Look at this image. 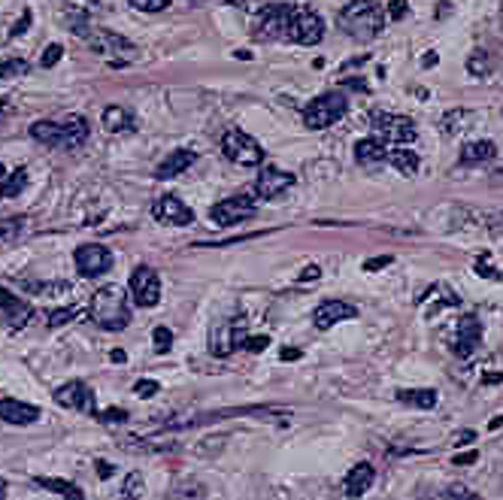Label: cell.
I'll return each mask as SVG.
<instances>
[{"instance_id": "obj_1", "label": "cell", "mask_w": 503, "mask_h": 500, "mask_svg": "<svg viewBox=\"0 0 503 500\" xmlns=\"http://www.w3.org/2000/svg\"><path fill=\"white\" fill-rule=\"evenodd\" d=\"M91 322L103 331H124L131 324V303L122 285H103L91 294Z\"/></svg>"}, {"instance_id": "obj_2", "label": "cell", "mask_w": 503, "mask_h": 500, "mask_svg": "<svg viewBox=\"0 0 503 500\" xmlns=\"http://www.w3.org/2000/svg\"><path fill=\"white\" fill-rule=\"evenodd\" d=\"M337 22L349 37L355 40H376V37L382 34L385 27V9L379 0H352L349 6L340 9V15H337Z\"/></svg>"}, {"instance_id": "obj_3", "label": "cell", "mask_w": 503, "mask_h": 500, "mask_svg": "<svg viewBox=\"0 0 503 500\" xmlns=\"http://www.w3.org/2000/svg\"><path fill=\"white\" fill-rule=\"evenodd\" d=\"M346 112H349V98L343 91H327L303 107V124L309 131H325L340 121Z\"/></svg>"}, {"instance_id": "obj_4", "label": "cell", "mask_w": 503, "mask_h": 500, "mask_svg": "<svg viewBox=\"0 0 503 500\" xmlns=\"http://www.w3.org/2000/svg\"><path fill=\"white\" fill-rule=\"evenodd\" d=\"M292 4H267L258 9L255 22H252V34L255 40H264V43H273V40H288V25H292V15H294Z\"/></svg>"}, {"instance_id": "obj_5", "label": "cell", "mask_w": 503, "mask_h": 500, "mask_svg": "<svg viewBox=\"0 0 503 500\" xmlns=\"http://www.w3.org/2000/svg\"><path fill=\"white\" fill-rule=\"evenodd\" d=\"M221 152L228 155V161H234L240 167H258L264 161V149L255 137H249L240 128H228L221 137Z\"/></svg>"}, {"instance_id": "obj_6", "label": "cell", "mask_w": 503, "mask_h": 500, "mask_svg": "<svg viewBox=\"0 0 503 500\" xmlns=\"http://www.w3.org/2000/svg\"><path fill=\"white\" fill-rule=\"evenodd\" d=\"M85 43L91 46L98 55H106V58H115V64H124V61H131L133 52H137V46H133L131 40H124V37L119 34H112V31H106V27H89L82 37Z\"/></svg>"}, {"instance_id": "obj_7", "label": "cell", "mask_w": 503, "mask_h": 500, "mask_svg": "<svg viewBox=\"0 0 503 500\" xmlns=\"http://www.w3.org/2000/svg\"><path fill=\"white\" fill-rule=\"evenodd\" d=\"M370 124L373 131H379L385 140L394 143V146H400V143H410L415 140V124L412 119H406V115H394V112H385V110H373L370 112Z\"/></svg>"}, {"instance_id": "obj_8", "label": "cell", "mask_w": 503, "mask_h": 500, "mask_svg": "<svg viewBox=\"0 0 503 500\" xmlns=\"http://www.w3.org/2000/svg\"><path fill=\"white\" fill-rule=\"evenodd\" d=\"M131 301L149 310V306H158L161 301V276L158 270H152L149 264H140L137 270L131 273Z\"/></svg>"}, {"instance_id": "obj_9", "label": "cell", "mask_w": 503, "mask_h": 500, "mask_svg": "<svg viewBox=\"0 0 503 500\" xmlns=\"http://www.w3.org/2000/svg\"><path fill=\"white\" fill-rule=\"evenodd\" d=\"M252 216H255V197H249V195H234V197L221 200V204H216L209 209L212 225H218V228L240 225V222H246V218H252Z\"/></svg>"}, {"instance_id": "obj_10", "label": "cell", "mask_w": 503, "mask_h": 500, "mask_svg": "<svg viewBox=\"0 0 503 500\" xmlns=\"http://www.w3.org/2000/svg\"><path fill=\"white\" fill-rule=\"evenodd\" d=\"M73 261H76V270H79V276L98 279V276H103L112 267V252L106 246H100V243H85V246H79L73 252Z\"/></svg>"}, {"instance_id": "obj_11", "label": "cell", "mask_w": 503, "mask_h": 500, "mask_svg": "<svg viewBox=\"0 0 503 500\" xmlns=\"http://www.w3.org/2000/svg\"><path fill=\"white\" fill-rule=\"evenodd\" d=\"M55 403L64 409L73 412H89V416H98V407H94V391L85 386L82 379H70L64 382L61 388H55Z\"/></svg>"}, {"instance_id": "obj_12", "label": "cell", "mask_w": 503, "mask_h": 500, "mask_svg": "<svg viewBox=\"0 0 503 500\" xmlns=\"http://www.w3.org/2000/svg\"><path fill=\"white\" fill-rule=\"evenodd\" d=\"M322 37H325L322 15L309 13V9H294L292 25H288V40L301 43V46H315V43H322Z\"/></svg>"}, {"instance_id": "obj_13", "label": "cell", "mask_w": 503, "mask_h": 500, "mask_svg": "<svg viewBox=\"0 0 503 500\" xmlns=\"http://www.w3.org/2000/svg\"><path fill=\"white\" fill-rule=\"evenodd\" d=\"M152 216H155V222L170 225V228H185V225L195 222L191 206L182 204L176 195H164V197L155 200V204H152Z\"/></svg>"}, {"instance_id": "obj_14", "label": "cell", "mask_w": 503, "mask_h": 500, "mask_svg": "<svg viewBox=\"0 0 503 500\" xmlns=\"http://www.w3.org/2000/svg\"><path fill=\"white\" fill-rule=\"evenodd\" d=\"M294 173L288 170H279V167H264L258 173V182H255V195L264 197V200H276L282 197L288 188H294Z\"/></svg>"}, {"instance_id": "obj_15", "label": "cell", "mask_w": 503, "mask_h": 500, "mask_svg": "<svg viewBox=\"0 0 503 500\" xmlns=\"http://www.w3.org/2000/svg\"><path fill=\"white\" fill-rule=\"evenodd\" d=\"M237 343H246V336H243V331H240V324H234L230 319H221V322L212 324L209 352L216 355V358H228V355L237 349Z\"/></svg>"}, {"instance_id": "obj_16", "label": "cell", "mask_w": 503, "mask_h": 500, "mask_svg": "<svg viewBox=\"0 0 503 500\" xmlns=\"http://www.w3.org/2000/svg\"><path fill=\"white\" fill-rule=\"evenodd\" d=\"M482 346V324L476 315H464L458 322V334H455V343H452V352L458 358H470L476 355V349Z\"/></svg>"}, {"instance_id": "obj_17", "label": "cell", "mask_w": 503, "mask_h": 500, "mask_svg": "<svg viewBox=\"0 0 503 500\" xmlns=\"http://www.w3.org/2000/svg\"><path fill=\"white\" fill-rule=\"evenodd\" d=\"M346 319H358V306L346 303V301H325V303H318L313 312V324L318 331H327Z\"/></svg>"}, {"instance_id": "obj_18", "label": "cell", "mask_w": 503, "mask_h": 500, "mask_svg": "<svg viewBox=\"0 0 503 500\" xmlns=\"http://www.w3.org/2000/svg\"><path fill=\"white\" fill-rule=\"evenodd\" d=\"M27 319H31V306L22 297L0 288V324H6V328H25Z\"/></svg>"}, {"instance_id": "obj_19", "label": "cell", "mask_w": 503, "mask_h": 500, "mask_svg": "<svg viewBox=\"0 0 503 500\" xmlns=\"http://www.w3.org/2000/svg\"><path fill=\"white\" fill-rule=\"evenodd\" d=\"M85 140H89V119L85 115H70L67 121H61L55 149H82Z\"/></svg>"}, {"instance_id": "obj_20", "label": "cell", "mask_w": 503, "mask_h": 500, "mask_svg": "<svg viewBox=\"0 0 503 500\" xmlns=\"http://www.w3.org/2000/svg\"><path fill=\"white\" fill-rule=\"evenodd\" d=\"M40 416L43 412L37 407H31V403H22L15 397L0 400V421H6V425H34Z\"/></svg>"}, {"instance_id": "obj_21", "label": "cell", "mask_w": 503, "mask_h": 500, "mask_svg": "<svg viewBox=\"0 0 503 500\" xmlns=\"http://www.w3.org/2000/svg\"><path fill=\"white\" fill-rule=\"evenodd\" d=\"M373 482H376V470H373V464H367V461H361V464H355L352 470H349V476H346V494L349 497H364L367 492L373 488Z\"/></svg>"}, {"instance_id": "obj_22", "label": "cell", "mask_w": 503, "mask_h": 500, "mask_svg": "<svg viewBox=\"0 0 503 500\" xmlns=\"http://www.w3.org/2000/svg\"><path fill=\"white\" fill-rule=\"evenodd\" d=\"M197 161V155L191 149H176V152H170L167 158L161 161L158 167H155V179H173V176H179V173H185L191 164Z\"/></svg>"}, {"instance_id": "obj_23", "label": "cell", "mask_w": 503, "mask_h": 500, "mask_svg": "<svg viewBox=\"0 0 503 500\" xmlns=\"http://www.w3.org/2000/svg\"><path fill=\"white\" fill-rule=\"evenodd\" d=\"M355 158L361 167H379L388 158V146L382 140H361L355 146Z\"/></svg>"}, {"instance_id": "obj_24", "label": "cell", "mask_w": 503, "mask_h": 500, "mask_svg": "<svg viewBox=\"0 0 503 500\" xmlns=\"http://www.w3.org/2000/svg\"><path fill=\"white\" fill-rule=\"evenodd\" d=\"M100 121H103V131H110V133L133 131V112L124 110V107H106Z\"/></svg>"}, {"instance_id": "obj_25", "label": "cell", "mask_w": 503, "mask_h": 500, "mask_svg": "<svg viewBox=\"0 0 503 500\" xmlns=\"http://www.w3.org/2000/svg\"><path fill=\"white\" fill-rule=\"evenodd\" d=\"M388 164L398 170V173H403V176H415V173H419V155H415L412 149H403V146H394V149H388Z\"/></svg>"}, {"instance_id": "obj_26", "label": "cell", "mask_w": 503, "mask_h": 500, "mask_svg": "<svg viewBox=\"0 0 503 500\" xmlns=\"http://www.w3.org/2000/svg\"><path fill=\"white\" fill-rule=\"evenodd\" d=\"M27 185V170L25 167H15L13 173L0 167V197H18Z\"/></svg>"}, {"instance_id": "obj_27", "label": "cell", "mask_w": 503, "mask_h": 500, "mask_svg": "<svg viewBox=\"0 0 503 500\" xmlns=\"http://www.w3.org/2000/svg\"><path fill=\"white\" fill-rule=\"evenodd\" d=\"M40 488H46V492H52V494H61L67 500H85V492L82 488H76L73 482H67V479H49V476H37L34 479Z\"/></svg>"}, {"instance_id": "obj_28", "label": "cell", "mask_w": 503, "mask_h": 500, "mask_svg": "<svg viewBox=\"0 0 503 500\" xmlns=\"http://www.w3.org/2000/svg\"><path fill=\"white\" fill-rule=\"evenodd\" d=\"M497 155V146L491 140H476V143H467L461 152V161L464 164H479V161H491Z\"/></svg>"}, {"instance_id": "obj_29", "label": "cell", "mask_w": 503, "mask_h": 500, "mask_svg": "<svg viewBox=\"0 0 503 500\" xmlns=\"http://www.w3.org/2000/svg\"><path fill=\"white\" fill-rule=\"evenodd\" d=\"M400 403H410V407H422V409H433L437 407V391L433 388H403L398 391Z\"/></svg>"}, {"instance_id": "obj_30", "label": "cell", "mask_w": 503, "mask_h": 500, "mask_svg": "<svg viewBox=\"0 0 503 500\" xmlns=\"http://www.w3.org/2000/svg\"><path fill=\"white\" fill-rule=\"evenodd\" d=\"M58 133H61V121H52V119H43V121H34L31 124V137L43 146H55L58 143Z\"/></svg>"}, {"instance_id": "obj_31", "label": "cell", "mask_w": 503, "mask_h": 500, "mask_svg": "<svg viewBox=\"0 0 503 500\" xmlns=\"http://www.w3.org/2000/svg\"><path fill=\"white\" fill-rule=\"evenodd\" d=\"M491 67H495V61H491V55L485 49H473L470 58H467V70L470 76H476V79H485V76L491 73Z\"/></svg>"}, {"instance_id": "obj_32", "label": "cell", "mask_w": 503, "mask_h": 500, "mask_svg": "<svg viewBox=\"0 0 503 500\" xmlns=\"http://www.w3.org/2000/svg\"><path fill=\"white\" fill-rule=\"evenodd\" d=\"M27 70H31V64L25 58H6V61H0V79H15V76H25Z\"/></svg>"}, {"instance_id": "obj_33", "label": "cell", "mask_w": 503, "mask_h": 500, "mask_svg": "<svg viewBox=\"0 0 503 500\" xmlns=\"http://www.w3.org/2000/svg\"><path fill=\"white\" fill-rule=\"evenodd\" d=\"M25 291H37V294H46V297H55L58 291H70V285L67 282H22Z\"/></svg>"}, {"instance_id": "obj_34", "label": "cell", "mask_w": 503, "mask_h": 500, "mask_svg": "<svg viewBox=\"0 0 503 500\" xmlns=\"http://www.w3.org/2000/svg\"><path fill=\"white\" fill-rule=\"evenodd\" d=\"M18 234H22V218H0V246L13 243Z\"/></svg>"}, {"instance_id": "obj_35", "label": "cell", "mask_w": 503, "mask_h": 500, "mask_svg": "<svg viewBox=\"0 0 503 500\" xmlns=\"http://www.w3.org/2000/svg\"><path fill=\"white\" fill-rule=\"evenodd\" d=\"M61 58H64V49H61V46H58V43H49V46L43 49L40 67H46V70H52V67H55L58 61H61Z\"/></svg>"}, {"instance_id": "obj_36", "label": "cell", "mask_w": 503, "mask_h": 500, "mask_svg": "<svg viewBox=\"0 0 503 500\" xmlns=\"http://www.w3.org/2000/svg\"><path fill=\"white\" fill-rule=\"evenodd\" d=\"M128 4L140 13H164L170 6V0H128Z\"/></svg>"}, {"instance_id": "obj_37", "label": "cell", "mask_w": 503, "mask_h": 500, "mask_svg": "<svg viewBox=\"0 0 503 500\" xmlns=\"http://www.w3.org/2000/svg\"><path fill=\"white\" fill-rule=\"evenodd\" d=\"M152 343H155V349H158V352H170L173 331H170V328H155V331H152Z\"/></svg>"}, {"instance_id": "obj_38", "label": "cell", "mask_w": 503, "mask_h": 500, "mask_svg": "<svg viewBox=\"0 0 503 500\" xmlns=\"http://www.w3.org/2000/svg\"><path fill=\"white\" fill-rule=\"evenodd\" d=\"M158 391H161V388H158V382H155V379H140L137 386H133V394H137V397H143V400L155 397Z\"/></svg>"}, {"instance_id": "obj_39", "label": "cell", "mask_w": 503, "mask_h": 500, "mask_svg": "<svg viewBox=\"0 0 503 500\" xmlns=\"http://www.w3.org/2000/svg\"><path fill=\"white\" fill-rule=\"evenodd\" d=\"M143 492V476L140 473H131L124 479V488H122V497H137Z\"/></svg>"}, {"instance_id": "obj_40", "label": "cell", "mask_w": 503, "mask_h": 500, "mask_svg": "<svg viewBox=\"0 0 503 500\" xmlns=\"http://www.w3.org/2000/svg\"><path fill=\"white\" fill-rule=\"evenodd\" d=\"M98 419H100V421H106V425H119V421H128V412L119 409V407H110V409L98 412Z\"/></svg>"}, {"instance_id": "obj_41", "label": "cell", "mask_w": 503, "mask_h": 500, "mask_svg": "<svg viewBox=\"0 0 503 500\" xmlns=\"http://www.w3.org/2000/svg\"><path fill=\"white\" fill-rule=\"evenodd\" d=\"M476 273H479V276H485V279H500V270H497V267H491V264H488V255H479Z\"/></svg>"}, {"instance_id": "obj_42", "label": "cell", "mask_w": 503, "mask_h": 500, "mask_svg": "<svg viewBox=\"0 0 503 500\" xmlns=\"http://www.w3.org/2000/svg\"><path fill=\"white\" fill-rule=\"evenodd\" d=\"M73 310H55V312H49V328H61V324H67L73 319Z\"/></svg>"}, {"instance_id": "obj_43", "label": "cell", "mask_w": 503, "mask_h": 500, "mask_svg": "<svg viewBox=\"0 0 503 500\" xmlns=\"http://www.w3.org/2000/svg\"><path fill=\"white\" fill-rule=\"evenodd\" d=\"M443 497H458V500H467V497H476L470 492L467 485H461V482H455V485H449L446 492H443Z\"/></svg>"}, {"instance_id": "obj_44", "label": "cell", "mask_w": 503, "mask_h": 500, "mask_svg": "<svg viewBox=\"0 0 503 500\" xmlns=\"http://www.w3.org/2000/svg\"><path fill=\"white\" fill-rule=\"evenodd\" d=\"M479 461V452L476 449H470V452H461V455H455L452 458V464H458V467H473Z\"/></svg>"}, {"instance_id": "obj_45", "label": "cell", "mask_w": 503, "mask_h": 500, "mask_svg": "<svg viewBox=\"0 0 503 500\" xmlns=\"http://www.w3.org/2000/svg\"><path fill=\"white\" fill-rule=\"evenodd\" d=\"M394 261L391 255H379V258H370V261H364V270L367 273H376V270H382V267H388Z\"/></svg>"}, {"instance_id": "obj_46", "label": "cell", "mask_w": 503, "mask_h": 500, "mask_svg": "<svg viewBox=\"0 0 503 500\" xmlns=\"http://www.w3.org/2000/svg\"><path fill=\"white\" fill-rule=\"evenodd\" d=\"M464 115H467L464 110H455V112H449V115H443V131H449V133L458 131V124H455V121H461Z\"/></svg>"}, {"instance_id": "obj_47", "label": "cell", "mask_w": 503, "mask_h": 500, "mask_svg": "<svg viewBox=\"0 0 503 500\" xmlns=\"http://www.w3.org/2000/svg\"><path fill=\"white\" fill-rule=\"evenodd\" d=\"M243 346H246L249 352H264L267 346H270V340H267V336H246Z\"/></svg>"}, {"instance_id": "obj_48", "label": "cell", "mask_w": 503, "mask_h": 500, "mask_svg": "<svg viewBox=\"0 0 503 500\" xmlns=\"http://www.w3.org/2000/svg\"><path fill=\"white\" fill-rule=\"evenodd\" d=\"M27 25H31V9H25V13H22V18L15 22V27L9 31V37H22L27 31Z\"/></svg>"}, {"instance_id": "obj_49", "label": "cell", "mask_w": 503, "mask_h": 500, "mask_svg": "<svg viewBox=\"0 0 503 500\" xmlns=\"http://www.w3.org/2000/svg\"><path fill=\"white\" fill-rule=\"evenodd\" d=\"M322 276V267H315V264H309L301 270V282H315V279Z\"/></svg>"}, {"instance_id": "obj_50", "label": "cell", "mask_w": 503, "mask_h": 500, "mask_svg": "<svg viewBox=\"0 0 503 500\" xmlns=\"http://www.w3.org/2000/svg\"><path fill=\"white\" fill-rule=\"evenodd\" d=\"M473 440H476V434H473V430H458L452 443H455V446H470Z\"/></svg>"}, {"instance_id": "obj_51", "label": "cell", "mask_w": 503, "mask_h": 500, "mask_svg": "<svg viewBox=\"0 0 503 500\" xmlns=\"http://www.w3.org/2000/svg\"><path fill=\"white\" fill-rule=\"evenodd\" d=\"M388 13H391V18H403L406 15V0H391Z\"/></svg>"}, {"instance_id": "obj_52", "label": "cell", "mask_w": 503, "mask_h": 500, "mask_svg": "<svg viewBox=\"0 0 503 500\" xmlns=\"http://www.w3.org/2000/svg\"><path fill=\"white\" fill-rule=\"evenodd\" d=\"M112 473H115V467H112V464H106V461H98V476H100V479H110Z\"/></svg>"}, {"instance_id": "obj_53", "label": "cell", "mask_w": 503, "mask_h": 500, "mask_svg": "<svg viewBox=\"0 0 503 500\" xmlns=\"http://www.w3.org/2000/svg\"><path fill=\"white\" fill-rule=\"evenodd\" d=\"M301 358V349H282V361H297Z\"/></svg>"}, {"instance_id": "obj_54", "label": "cell", "mask_w": 503, "mask_h": 500, "mask_svg": "<svg viewBox=\"0 0 503 500\" xmlns=\"http://www.w3.org/2000/svg\"><path fill=\"white\" fill-rule=\"evenodd\" d=\"M110 358H112L115 364H124V361H128V355H124L122 349H112V352H110Z\"/></svg>"}, {"instance_id": "obj_55", "label": "cell", "mask_w": 503, "mask_h": 500, "mask_svg": "<svg viewBox=\"0 0 503 500\" xmlns=\"http://www.w3.org/2000/svg\"><path fill=\"white\" fill-rule=\"evenodd\" d=\"M237 58H240V61H249V58H252V52H246V49H237Z\"/></svg>"}, {"instance_id": "obj_56", "label": "cell", "mask_w": 503, "mask_h": 500, "mask_svg": "<svg viewBox=\"0 0 503 500\" xmlns=\"http://www.w3.org/2000/svg\"><path fill=\"white\" fill-rule=\"evenodd\" d=\"M433 64H437V55H433V52H431L428 58H424V67H433Z\"/></svg>"}, {"instance_id": "obj_57", "label": "cell", "mask_w": 503, "mask_h": 500, "mask_svg": "<svg viewBox=\"0 0 503 500\" xmlns=\"http://www.w3.org/2000/svg\"><path fill=\"white\" fill-rule=\"evenodd\" d=\"M6 497V479H0V500Z\"/></svg>"}, {"instance_id": "obj_58", "label": "cell", "mask_w": 503, "mask_h": 500, "mask_svg": "<svg viewBox=\"0 0 503 500\" xmlns=\"http://www.w3.org/2000/svg\"><path fill=\"white\" fill-rule=\"evenodd\" d=\"M500 425H503V416H500V419H495V421H491V430H495V428H500Z\"/></svg>"}]
</instances>
